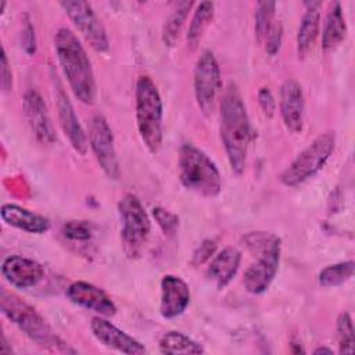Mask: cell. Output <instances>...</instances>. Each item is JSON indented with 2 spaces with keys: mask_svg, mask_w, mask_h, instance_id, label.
<instances>
[{
  "mask_svg": "<svg viewBox=\"0 0 355 355\" xmlns=\"http://www.w3.org/2000/svg\"><path fill=\"white\" fill-rule=\"evenodd\" d=\"M283 40V25L280 21L272 24L266 37H265V50L269 55H276L282 47Z\"/></svg>",
  "mask_w": 355,
  "mask_h": 355,
  "instance_id": "31",
  "label": "cell"
},
{
  "mask_svg": "<svg viewBox=\"0 0 355 355\" xmlns=\"http://www.w3.org/2000/svg\"><path fill=\"white\" fill-rule=\"evenodd\" d=\"M0 215L4 223L26 233L42 234L50 229V220L47 218L17 204H4L0 209Z\"/></svg>",
  "mask_w": 355,
  "mask_h": 355,
  "instance_id": "20",
  "label": "cell"
},
{
  "mask_svg": "<svg viewBox=\"0 0 355 355\" xmlns=\"http://www.w3.org/2000/svg\"><path fill=\"white\" fill-rule=\"evenodd\" d=\"M136 126L147 150L157 154L162 146V100L154 80L141 75L136 80Z\"/></svg>",
  "mask_w": 355,
  "mask_h": 355,
  "instance_id": "5",
  "label": "cell"
},
{
  "mask_svg": "<svg viewBox=\"0 0 355 355\" xmlns=\"http://www.w3.org/2000/svg\"><path fill=\"white\" fill-rule=\"evenodd\" d=\"M276 3L275 1H259L255 10V37L258 43H263L275 18Z\"/></svg>",
  "mask_w": 355,
  "mask_h": 355,
  "instance_id": "27",
  "label": "cell"
},
{
  "mask_svg": "<svg viewBox=\"0 0 355 355\" xmlns=\"http://www.w3.org/2000/svg\"><path fill=\"white\" fill-rule=\"evenodd\" d=\"M87 141L103 172L110 179H118L119 162L115 151L114 135L107 119L101 114H96L89 121Z\"/></svg>",
  "mask_w": 355,
  "mask_h": 355,
  "instance_id": "11",
  "label": "cell"
},
{
  "mask_svg": "<svg viewBox=\"0 0 355 355\" xmlns=\"http://www.w3.org/2000/svg\"><path fill=\"white\" fill-rule=\"evenodd\" d=\"M219 132L232 171L241 175L247 164L252 129L245 104L234 83H230L222 96Z\"/></svg>",
  "mask_w": 355,
  "mask_h": 355,
  "instance_id": "1",
  "label": "cell"
},
{
  "mask_svg": "<svg viewBox=\"0 0 355 355\" xmlns=\"http://www.w3.org/2000/svg\"><path fill=\"white\" fill-rule=\"evenodd\" d=\"M345 33H347V25L343 15L341 4L333 3L326 17L324 29L322 35V47L324 50H331L337 47L344 40Z\"/></svg>",
  "mask_w": 355,
  "mask_h": 355,
  "instance_id": "22",
  "label": "cell"
},
{
  "mask_svg": "<svg viewBox=\"0 0 355 355\" xmlns=\"http://www.w3.org/2000/svg\"><path fill=\"white\" fill-rule=\"evenodd\" d=\"M315 355H319V354H327V355H333L334 351L329 347H318L315 351H313Z\"/></svg>",
  "mask_w": 355,
  "mask_h": 355,
  "instance_id": "36",
  "label": "cell"
},
{
  "mask_svg": "<svg viewBox=\"0 0 355 355\" xmlns=\"http://www.w3.org/2000/svg\"><path fill=\"white\" fill-rule=\"evenodd\" d=\"M354 261H345V262H338L334 265H329L324 269L319 272L318 280L322 287H337L347 280H349L354 275Z\"/></svg>",
  "mask_w": 355,
  "mask_h": 355,
  "instance_id": "26",
  "label": "cell"
},
{
  "mask_svg": "<svg viewBox=\"0 0 355 355\" xmlns=\"http://www.w3.org/2000/svg\"><path fill=\"white\" fill-rule=\"evenodd\" d=\"M60 6L93 50L98 53L108 51L110 40L107 31L87 1L67 0L60 1Z\"/></svg>",
  "mask_w": 355,
  "mask_h": 355,
  "instance_id": "10",
  "label": "cell"
},
{
  "mask_svg": "<svg viewBox=\"0 0 355 355\" xmlns=\"http://www.w3.org/2000/svg\"><path fill=\"white\" fill-rule=\"evenodd\" d=\"M178 171L180 183L198 196L214 198L222 190V178L215 162L193 144L180 147Z\"/></svg>",
  "mask_w": 355,
  "mask_h": 355,
  "instance_id": "6",
  "label": "cell"
},
{
  "mask_svg": "<svg viewBox=\"0 0 355 355\" xmlns=\"http://www.w3.org/2000/svg\"><path fill=\"white\" fill-rule=\"evenodd\" d=\"M220 89L222 78L218 60L211 50H202L194 67V96L204 115L208 116L215 110Z\"/></svg>",
  "mask_w": 355,
  "mask_h": 355,
  "instance_id": "9",
  "label": "cell"
},
{
  "mask_svg": "<svg viewBox=\"0 0 355 355\" xmlns=\"http://www.w3.org/2000/svg\"><path fill=\"white\" fill-rule=\"evenodd\" d=\"M1 276L15 288H29L44 277V269L39 262L14 254L3 261Z\"/></svg>",
  "mask_w": 355,
  "mask_h": 355,
  "instance_id": "15",
  "label": "cell"
},
{
  "mask_svg": "<svg viewBox=\"0 0 355 355\" xmlns=\"http://www.w3.org/2000/svg\"><path fill=\"white\" fill-rule=\"evenodd\" d=\"M159 351L168 355L176 354H204V348L201 344L190 338L189 336L180 331H168L164 333L159 338Z\"/></svg>",
  "mask_w": 355,
  "mask_h": 355,
  "instance_id": "23",
  "label": "cell"
},
{
  "mask_svg": "<svg viewBox=\"0 0 355 355\" xmlns=\"http://www.w3.org/2000/svg\"><path fill=\"white\" fill-rule=\"evenodd\" d=\"M54 50L73 96L80 103L92 105L97 86L92 62L78 36L69 28H58L54 35Z\"/></svg>",
  "mask_w": 355,
  "mask_h": 355,
  "instance_id": "2",
  "label": "cell"
},
{
  "mask_svg": "<svg viewBox=\"0 0 355 355\" xmlns=\"http://www.w3.org/2000/svg\"><path fill=\"white\" fill-rule=\"evenodd\" d=\"M305 12L301 18V24L297 33V54L300 58H305L312 50L320 28V1H305Z\"/></svg>",
  "mask_w": 355,
  "mask_h": 355,
  "instance_id": "21",
  "label": "cell"
},
{
  "mask_svg": "<svg viewBox=\"0 0 355 355\" xmlns=\"http://www.w3.org/2000/svg\"><path fill=\"white\" fill-rule=\"evenodd\" d=\"M22 105L26 121L36 139L42 144H53L57 139L55 132L47 112V105L39 92H36L35 89H29L24 94Z\"/></svg>",
  "mask_w": 355,
  "mask_h": 355,
  "instance_id": "14",
  "label": "cell"
},
{
  "mask_svg": "<svg viewBox=\"0 0 355 355\" xmlns=\"http://www.w3.org/2000/svg\"><path fill=\"white\" fill-rule=\"evenodd\" d=\"M243 241L255 255V261L244 272V288L251 294H262L276 277L280 263L282 241L276 234L269 232H250L243 237Z\"/></svg>",
  "mask_w": 355,
  "mask_h": 355,
  "instance_id": "4",
  "label": "cell"
},
{
  "mask_svg": "<svg viewBox=\"0 0 355 355\" xmlns=\"http://www.w3.org/2000/svg\"><path fill=\"white\" fill-rule=\"evenodd\" d=\"M190 304V290L187 283L175 275H165L161 280L159 313L165 319L180 316Z\"/></svg>",
  "mask_w": 355,
  "mask_h": 355,
  "instance_id": "16",
  "label": "cell"
},
{
  "mask_svg": "<svg viewBox=\"0 0 355 355\" xmlns=\"http://www.w3.org/2000/svg\"><path fill=\"white\" fill-rule=\"evenodd\" d=\"M90 329L96 340L104 347L129 355L146 354V347L126 331L118 329L114 323L105 319V316H96L92 319Z\"/></svg>",
  "mask_w": 355,
  "mask_h": 355,
  "instance_id": "12",
  "label": "cell"
},
{
  "mask_svg": "<svg viewBox=\"0 0 355 355\" xmlns=\"http://www.w3.org/2000/svg\"><path fill=\"white\" fill-rule=\"evenodd\" d=\"M4 7H6V1H1V6H0V12L4 11Z\"/></svg>",
  "mask_w": 355,
  "mask_h": 355,
  "instance_id": "37",
  "label": "cell"
},
{
  "mask_svg": "<svg viewBox=\"0 0 355 355\" xmlns=\"http://www.w3.org/2000/svg\"><path fill=\"white\" fill-rule=\"evenodd\" d=\"M67 297L75 305L98 313L100 316H114L116 306L108 294L100 287L87 282H73L67 288Z\"/></svg>",
  "mask_w": 355,
  "mask_h": 355,
  "instance_id": "13",
  "label": "cell"
},
{
  "mask_svg": "<svg viewBox=\"0 0 355 355\" xmlns=\"http://www.w3.org/2000/svg\"><path fill=\"white\" fill-rule=\"evenodd\" d=\"M337 338H338V352L352 354L355 345V334L352 319L349 313L343 312L337 318Z\"/></svg>",
  "mask_w": 355,
  "mask_h": 355,
  "instance_id": "28",
  "label": "cell"
},
{
  "mask_svg": "<svg viewBox=\"0 0 355 355\" xmlns=\"http://www.w3.org/2000/svg\"><path fill=\"white\" fill-rule=\"evenodd\" d=\"M212 18H214V3H211V1L198 3L197 8L194 10V14H193V18L190 21L187 35H186L187 44L191 50H194L198 46L205 29L208 28V25L212 21Z\"/></svg>",
  "mask_w": 355,
  "mask_h": 355,
  "instance_id": "24",
  "label": "cell"
},
{
  "mask_svg": "<svg viewBox=\"0 0 355 355\" xmlns=\"http://www.w3.org/2000/svg\"><path fill=\"white\" fill-rule=\"evenodd\" d=\"M0 308L3 315L39 347L53 352H76L53 331L36 308L17 294L3 288L0 293Z\"/></svg>",
  "mask_w": 355,
  "mask_h": 355,
  "instance_id": "3",
  "label": "cell"
},
{
  "mask_svg": "<svg viewBox=\"0 0 355 355\" xmlns=\"http://www.w3.org/2000/svg\"><path fill=\"white\" fill-rule=\"evenodd\" d=\"M194 6L193 1H179L166 18L162 28V42L168 47H173L179 39L182 28L189 17V11Z\"/></svg>",
  "mask_w": 355,
  "mask_h": 355,
  "instance_id": "25",
  "label": "cell"
},
{
  "mask_svg": "<svg viewBox=\"0 0 355 355\" xmlns=\"http://www.w3.org/2000/svg\"><path fill=\"white\" fill-rule=\"evenodd\" d=\"M21 40H22V47L28 55H32L36 53V35H35V28L29 19V17H25V22L22 26V33H21Z\"/></svg>",
  "mask_w": 355,
  "mask_h": 355,
  "instance_id": "33",
  "label": "cell"
},
{
  "mask_svg": "<svg viewBox=\"0 0 355 355\" xmlns=\"http://www.w3.org/2000/svg\"><path fill=\"white\" fill-rule=\"evenodd\" d=\"M121 219V241L128 258L140 257L151 230L150 218L135 194H125L118 202Z\"/></svg>",
  "mask_w": 355,
  "mask_h": 355,
  "instance_id": "8",
  "label": "cell"
},
{
  "mask_svg": "<svg viewBox=\"0 0 355 355\" xmlns=\"http://www.w3.org/2000/svg\"><path fill=\"white\" fill-rule=\"evenodd\" d=\"M0 76H1V89L4 93H8L12 90V71L7 58L6 49L1 47V55H0Z\"/></svg>",
  "mask_w": 355,
  "mask_h": 355,
  "instance_id": "34",
  "label": "cell"
},
{
  "mask_svg": "<svg viewBox=\"0 0 355 355\" xmlns=\"http://www.w3.org/2000/svg\"><path fill=\"white\" fill-rule=\"evenodd\" d=\"M62 234L65 239L75 243L89 241L93 236V226L89 220H68L62 225Z\"/></svg>",
  "mask_w": 355,
  "mask_h": 355,
  "instance_id": "29",
  "label": "cell"
},
{
  "mask_svg": "<svg viewBox=\"0 0 355 355\" xmlns=\"http://www.w3.org/2000/svg\"><path fill=\"white\" fill-rule=\"evenodd\" d=\"M216 251V243L215 240L211 239H205L201 241V244L194 250L193 255H191V261L190 263L193 266H198L202 265L204 262H207L208 259H211L214 257Z\"/></svg>",
  "mask_w": 355,
  "mask_h": 355,
  "instance_id": "32",
  "label": "cell"
},
{
  "mask_svg": "<svg viewBox=\"0 0 355 355\" xmlns=\"http://www.w3.org/2000/svg\"><path fill=\"white\" fill-rule=\"evenodd\" d=\"M241 262V254L234 247H226L212 257L208 268L207 276L214 282L218 290L225 288L236 276Z\"/></svg>",
  "mask_w": 355,
  "mask_h": 355,
  "instance_id": "19",
  "label": "cell"
},
{
  "mask_svg": "<svg viewBox=\"0 0 355 355\" xmlns=\"http://www.w3.org/2000/svg\"><path fill=\"white\" fill-rule=\"evenodd\" d=\"M336 147V133L329 130L308 144L280 173L279 180L287 187H297L315 176L327 162Z\"/></svg>",
  "mask_w": 355,
  "mask_h": 355,
  "instance_id": "7",
  "label": "cell"
},
{
  "mask_svg": "<svg viewBox=\"0 0 355 355\" xmlns=\"http://www.w3.org/2000/svg\"><path fill=\"white\" fill-rule=\"evenodd\" d=\"M304 93L295 79H287L280 87V115L286 128L298 133L304 126Z\"/></svg>",
  "mask_w": 355,
  "mask_h": 355,
  "instance_id": "17",
  "label": "cell"
},
{
  "mask_svg": "<svg viewBox=\"0 0 355 355\" xmlns=\"http://www.w3.org/2000/svg\"><path fill=\"white\" fill-rule=\"evenodd\" d=\"M258 103L265 116L272 118L276 112V100L268 87H261L258 92Z\"/></svg>",
  "mask_w": 355,
  "mask_h": 355,
  "instance_id": "35",
  "label": "cell"
},
{
  "mask_svg": "<svg viewBox=\"0 0 355 355\" xmlns=\"http://www.w3.org/2000/svg\"><path fill=\"white\" fill-rule=\"evenodd\" d=\"M153 216L161 230L164 232L165 236H173L178 230L179 226V218L176 214L162 208V207H154L153 208Z\"/></svg>",
  "mask_w": 355,
  "mask_h": 355,
  "instance_id": "30",
  "label": "cell"
},
{
  "mask_svg": "<svg viewBox=\"0 0 355 355\" xmlns=\"http://www.w3.org/2000/svg\"><path fill=\"white\" fill-rule=\"evenodd\" d=\"M55 100H57L58 119H60V125L64 135L68 137L72 148L78 154L85 155L87 151V143H89L87 135L85 133L82 125L79 123L73 105L61 86H58L55 90Z\"/></svg>",
  "mask_w": 355,
  "mask_h": 355,
  "instance_id": "18",
  "label": "cell"
}]
</instances>
